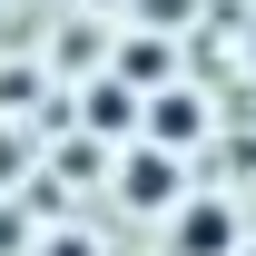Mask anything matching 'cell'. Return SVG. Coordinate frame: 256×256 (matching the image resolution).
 I'll list each match as a JSON object with an SVG mask.
<instances>
[{"label": "cell", "mask_w": 256, "mask_h": 256, "mask_svg": "<svg viewBox=\"0 0 256 256\" xmlns=\"http://www.w3.org/2000/svg\"><path fill=\"white\" fill-rule=\"evenodd\" d=\"M118 207H138V217H178V197H188V168H178V148L168 138H138V148H118Z\"/></svg>", "instance_id": "6da1fadb"}, {"label": "cell", "mask_w": 256, "mask_h": 256, "mask_svg": "<svg viewBox=\"0 0 256 256\" xmlns=\"http://www.w3.org/2000/svg\"><path fill=\"white\" fill-rule=\"evenodd\" d=\"M79 98H89V108H79V128H89V138H148V89H138L128 69L89 79Z\"/></svg>", "instance_id": "7a4b0ae2"}, {"label": "cell", "mask_w": 256, "mask_h": 256, "mask_svg": "<svg viewBox=\"0 0 256 256\" xmlns=\"http://www.w3.org/2000/svg\"><path fill=\"white\" fill-rule=\"evenodd\" d=\"M178 256H236V207L226 197H178Z\"/></svg>", "instance_id": "3957f363"}, {"label": "cell", "mask_w": 256, "mask_h": 256, "mask_svg": "<svg viewBox=\"0 0 256 256\" xmlns=\"http://www.w3.org/2000/svg\"><path fill=\"white\" fill-rule=\"evenodd\" d=\"M207 128H217V108H207L197 89H178V79H168V89H148V138H168V148H197Z\"/></svg>", "instance_id": "277c9868"}, {"label": "cell", "mask_w": 256, "mask_h": 256, "mask_svg": "<svg viewBox=\"0 0 256 256\" xmlns=\"http://www.w3.org/2000/svg\"><path fill=\"white\" fill-rule=\"evenodd\" d=\"M168 40H178V30H148V20H128V40L108 50V69H128L138 89H168Z\"/></svg>", "instance_id": "5b68a950"}, {"label": "cell", "mask_w": 256, "mask_h": 256, "mask_svg": "<svg viewBox=\"0 0 256 256\" xmlns=\"http://www.w3.org/2000/svg\"><path fill=\"white\" fill-rule=\"evenodd\" d=\"M128 20H148V30H188V20H207V0H128Z\"/></svg>", "instance_id": "8992f818"}, {"label": "cell", "mask_w": 256, "mask_h": 256, "mask_svg": "<svg viewBox=\"0 0 256 256\" xmlns=\"http://www.w3.org/2000/svg\"><path fill=\"white\" fill-rule=\"evenodd\" d=\"M40 256H98V236H79V226H60V236H50Z\"/></svg>", "instance_id": "52a82bcc"}, {"label": "cell", "mask_w": 256, "mask_h": 256, "mask_svg": "<svg viewBox=\"0 0 256 256\" xmlns=\"http://www.w3.org/2000/svg\"><path fill=\"white\" fill-rule=\"evenodd\" d=\"M10 178H20V138L0 128V188H10Z\"/></svg>", "instance_id": "ba28073f"}, {"label": "cell", "mask_w": 256, "mask_h": 256, "mask_svg": "<svg viewBox=\"0 0 256 256\" xmlns=\"http://www.w3.org/2000/svg\"><path fill=\"white\" fill-rule=\"evenodd\" d=\"M118 10H128V0H118Z\"/></svg>", "instance_id": "9c48e42d"}]
</instances>
